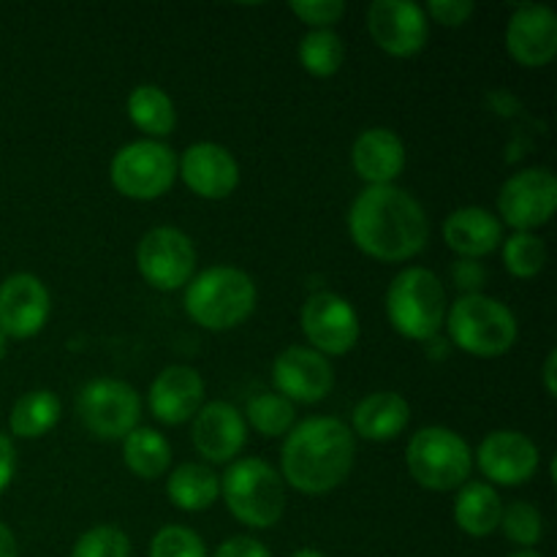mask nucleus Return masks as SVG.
<instances>
[{
	"label": "nucleus",
	"instance_id": "nucleus-32",
	"mask_svg": "<svg viewBox=\"0 0 557 557\" xmlns=\"http://www.w3.org/2000/svg\"><path fill=\"white\" fill-rule=\"evenodd\" d=\"M498 528H504L506 539L515 542L517 547L533 549L544 536V517L536 506L525 504V500H515V504L504 506Z\"/></svg>",
	"mask_w": 557,
	"mask_h": 557
},
{
	"label": "nucleus",
	"instance_id": "nucleus-44",
	"mask_svg": "<svg viewBox=\"0 0 557 557\" xmlns=\"http://www.w3.org/2000/svg\"><path fill=\"white\" fill-rule=\"evenodd\" d=\"M509 557H542L536 553V549H520V553H515V555H509Z\"/></svg>",
	"mask_w": 557,
	"mask_h": 557
},
{
	"label": "nucleus",
	"instance_id": "nucleus-8",
	"mask_svg": "<svg viewBox=\"0 0 557 557\" xmlns=\"http://www.w3.org/2000/svg\"><path fill=\"white\" fill-rule=\"evenodd\" d=\"M109 177L114 188L128 199L152 201L166 194L177 180V156L163 141H131L114 152Z\"/></svg>",
	"mask_w": 557,
	"mask_h": 557
},
{
	"label": "nucleus",
	"instance_id": "nucleus-26",
	"mask_svg": "<svg viewBox=\"0 0 557 557\" xmlns=\"http://www.w3.org/2000/svg\"><path fill=\"white\" fill-rule=\"evenodd\" d=\"M60 400L54 392L49 389H33L22 395L20 400L11 406L9 413V430L16 438H41L47 435L54 424L60 422Z\"/></svg>",
	"mask_w": 557,
	"mask_h": 557
},
{
	"label": "nucleus",
	"instance_id": "nucleus-36",
	"mask_svg": "<svg viewBox=\"0 0 557 557\" xmlns=\"http://www.w3.org/2000/svg\"><path fill=\"white\" fill-rule=\"evenodd\" d=\"M473 11H476V5L471 0H433V3H428L424 14H430L444 27H462L471 20Z\"/></svg>",
	"mask_w": 557,
	"mask_h": 557
},
{
	"label": "nucleus",
	"instance_id": "nucleus-25",
	"mask_svg": "<svg viewBox=\"0 0 557 557\" xmlns=\"http://www.w3.org/2000/svg\"><path fill=\"white\" fill-rule=\"evenodd\" d=\"M166 495L180 511H205L221 495V476L201 462H183L169 473Z\"/></svg>",
	"mask_w": 557,
	"mask_h": 557
},
{
	"label": "nucleus",
	"instance_id": "nucleus-1",
	"mask_svg": "<svg viewBox=\"0 0 557 557\" xmlns=\"http://www.w3.org/2000/svg\"><path fill=\"white\" fill-rule=\"evenodd\" d=\"M348 234L370 259L400 264L428 248L430 221L408 190L397 185H370L348 210Z\"/></svg>",
	"mask_w": 557,
	"mask_h": 557
},
{
	"label": "nucleus",
	"instance_id": "nucleus-4",
	"mask_svg": "<svg viewBox=\"0 0 557 557\" xmlns=\"http://www.w3.org/2000/svg\"><path fill=\"white\" fill-rule=\"evenodd\" d=\"M221 495L228 515L256 531L277 525L286 511V487L281 473L261 457L234 460L221 476Z\"/></svg>",
	"mask_w": 557,
	"mask_h": 557
},
{
	"label": "nucleus",
	"instance_id": "nucleus-19",
	"mask_svg": "<svg viewBox=\"0 0 557 557\" xmlns=\"http://www.w3.org/2000/svg\"><path fill=\"white\" fill-rule=\"evenodd\" d=\"M190 438L205 460L221 466V462H234V457L243 451L248 441V424L232 403L212 400L205 403L194 417Z\"/></svg>",
	"mask_w": 557,
	"mask_h": 557
},
{
	"label": "nucleus",
	"instance_id": "nucleus-3",
	"mask_svg": "<svg viewBox=\"0 0 557 557\" xmlns=\"http://www.w3.org/2000/svg\"><path fill=\"white\" fill-rule=\"evenodd\" d=\"M253 277L237 267H210L190 277L185 288V313L207 332H228L245 324L256 310Z\"/></svg>",
	"mask_w": 557,
	"mask_h": 557
},
{
	"label": "nucleus",
	"instance_id": "nucleus-2",
	"mask_svg": "<svg viewBox=\"0 0 557 557\" xmlns=\"http://www.w3.org/2000/svg\"><path fill=\"white\" fill-rule=\"evenodd\" d=\"M357 457L351 428L335 417H313L294 424L281 451L283 482L297 493L324 495L348 479Z\"/></svg>",
	"mask_w": 557,
	"mask_h": 557
},
{
	"label": "nucleus",
	"instance_id": "nucleus-38",
	"mask_svg": "<svg viewBox=\"0 0 557 557\" xmlns=\"http://www.w3.org/2000/svg\"><path fill=\"white\" fill-rule=\"evenodd\" d=\"M451 277H455V286L466 294H479V288L484 286V267L479 261L462 259L451 270Z\"/></svg>",
	"mask_w": 557,
	"mask_h": 557
},
{
	"label": "nucleus",
	"instance_id": "nucleus-17",
	"mask_svg": "<svg viewBox=\"0 0 557 557\" xmlns=\"http://www.w3.org/2000/svg\"><path fill=\"white\" fill-rule=\"evenodd\" d=\"M506 52L525 69H544L557 54V16L547 5H517L506 25Z\"/></svg>",
	"mask_w": 557,
	"mask_h": 557
},
{
	"label": "nucleus",
	"instance_id": "nucleus-6",
	"mask_svg": "<svg viewBox=\"0 0 557 557\" xmlns=\"http://www.w3.org/2000/svg\"><path fill=\"white\" fill-rule=\"evenodd\" d=\"M446 288L435 272L424 267H406L386 292V315L397 335L428 343L441 335L446 324Z\"/></svg>",
	"mask_w": 557,
	"mask_h": 557
},
{
	"label": "nucleus",
	"instance_id": "nucleus-28",
	"mask_svg": "<svg viewBox=\"0 0 557 557\" xmlns=\"http://www.w3.org/2000/svg\"><path fill=\"white\" fill-rule=\"evenodd\" d=\"M123 460L139 479H158L172 466V446L158 430L136 428L123 438Z\"/></svg>",
	"mask_w": 557,
	"mask_h": 557
},
{
	"label": "nucleus",
	"instance_id": "nucleus-24",
	"mask_svg": "<svg viewBox=\"0 0 557 557\" xmlns=\"http://www.w3.org/2000/svg\"><path fill=\"white\" fill-rule=\"evenodd\" d=\"M504 504L487 482H466L455 498V522L462 533L473 539H484L498 531Z\"/></svg>",
	"mask_w": 557,
	"mask_h": 557
},
{
	"label": "nucleus",
	"instance_id": "nucleus-12",
	"mask_svg": "<svg viewBox=\"0 0 557 557\" xmlns=\"http://www.w3.org/2000/svg\"><path fill=\"white\" fill-rule=\"evenodd\" d=\"M302 332L321 357H343L359 341V315L346 297L319 292L302 305Z\"/></svg>",
	"mask_w": 557,
	"mask_h": 557
},
{
	"label": "nucleus",
	"instance_id": "nucleus-20",
	"mask_svg": "<svg viewBox=\"0 0 557 557\" xmlns=\"http://www.w3.org/2000/svg\"><path fill=\"white\" fill-rule=\"evenodd\" d=\"M147 406L161 424H185L205 406V379L188 364H172L156 375L147 392Z\"/></svg>",
	"mask_w": 557,
	"mask_h": 557
},
{
	"label": "nucleus",
	"instance_id": "nucleus-22",
	"mask_svg": "<svg viewBox=\"0 0 557 557\" xmlns=\"http://www.w3.org/2000/svg\"><path fill=\"white\" fill-rule=\"evenodd\" d=\"M444 243L462 259H484L504 243V226L484 207H460L444 221Z\"/></svg>",
	"mask_w": 557,
	"mask_h": 557
},
{
	"label": "nucleus",
	"instance_id": "nucleus-18",
	"mask_svg": "<svg viewBox=\"0 0 557 557\" xmlns=\"http://www.w3.org/2000/svg\"><path fill=\"white\" fill-rule=\"evenodd\" d=\"M177 174L196 196L221 201L239 185V166L232 152L215 141H196L177 158Z\"/></svg>",
	"mask_w": 557,
	"mask_h": 557
},
{
	"label": "nucleus",
	"instance_id": "nucleus-14",
	"mask_svg": "<svg viewBox=\"0 0 557 557\" xmlns=\"http://www.w3.org/2000/svg\"><path fill=\"white\" fill-rule=\"evenodd\" d=\"M272 381H275L277 395L292 403H313L324 400L335 386V370L330 359L319 351L305 346H288L272 362Z\"/></svg>",
	"mask_w": 557,
	"mask_h": 557
},
{
	"label": "nucleus",
	"instance_id": "nucleus-34",
	"mask_svg": "<svg viewBox=\"0 0 557 557\" xmlns=\"http://www.w3.org/2000/svg\"><path fill=\"white\" fill-rule=\"evenodd\" d=\"M150 557H210L196 531L183 525H166L152 536Z\"/></svg>",
	"mask_w": 557,
	"mask_h": 557
},
{
	"label": "nucleus",
	"instance_id": "nucleus-42",
	"mask_svg": "<svg viewBox=\"0 0 557 557\" xmlns=\"http://www.w3.org/2000/svg\"><path fill=\"white\" fill-rule=\"evenodd\" d=\"M292 557H326V555L319 553V549H313V547H305V549H297Z\"/></svg>",
	"mask_w": 557,
	"mask_h": 557
},
{
	"label": "nucleus",
	"instance_id": "nucleus-29",
	"mask_svg": "<svg viewBox=\"0 0 557 557\" xmlns=\"http://www.w3.org/2000/svg\"><path fill=\"white\" fill-rule=\"evenodd\" d=\"M346 60V44L335 30H310L299 41V63L310 76L330 79Z\"/></svg>",
	"mask_w": 557,
	"mask_h": 557
},
{
	"label": "nucleus",
	"instance_id": "nucleus-11",
	"mask_svg": "<svg viewBox=\"0 0 557 557\" xmlns=\"http://www.w3.org/2000/svg\"><path fill=\"white\" fill-rule=\"evenodd\" d=\"M557 207V177L549 169L531 166L504 183L498 194V212L515 232H531L547 226Z\"/></svg>",
	"mask_w": 557,
	"mask_h": 557
},
{
	"label": "nucleus",
	"instance_id": "nucleus-5",
	"mask_svg": "<svg viewBox=\"0 0 557 557\" xmlns=\"http://www.w3.org/2000/svg\"><path fill=\"white\" fill-rule=\"evenodd\" d=\"M444 326H449L451 343L460 351L479 359L504 357L520 337V326L509 305L487 294H462L446 310Z\"/></svg>",
	"mask_w": 557,
	"mask_h": 557
},
{
	"label": "nucleus",
	"instance_id": "nucleus-27",
	"mask_svg": "<svg viewBox=\"0 0 557 557\" xmlns=\"http://www.w3.org/2000/svg\"><path fill=\"white\" fill-rule=\"evenodd\" d=\"M128 117L139 131L152 139L169 136L177 125V112L166 92L158 85H139L128 96Z\"/></svg>",
	"mask_w": 557,
	"mask_h": 557
},
{
	"label": "nucleus",
	"instance_id": "nucleus-33",
	"mask_svg": "<svg viewBox=\"0 0 557 557\" xmlns=\"http://www.w3.org/2000/svg\"><path fill=\"white\" fill-rule=\"evenodd\" d=\"M71 557H131V539L114 525H96L76 539Z\"/></svg>",
	"mask_w": 557,
	"mask_h": 557
},
{
	"label": "nucleus",
	"instance_id": "nucleus-9",
	"mask_svg": "<svg viewBox=\"0 0 557 557\" xmlns=\"http://www.w3.org/2000/svg\"><path fill=\"white\" fill-rule=\"evenodd\" d=\"M76 417L92 438L123 441L139 428L141 397L131 384L117 379H96L82 386Z\"/></svg>",
	"mask_w": 557,
	"mask_h": 557
},
{
	"label": "nucleus",
	"instance_id": "nucleus-21",
	"mask_svg": "<svg viewBox=\"0 0 557 557\" xmlns=\"http://www.w3.org/2000/svg\"><path fill=\"white\" fill-rule=\"evenodd\" d=\"M351 163L364 183L392 185L406 166V145L395 131L368 128L354 141Z\"/></svg>",
	"mask_w": 557,
	"mask_h": 557
},
{
	"label": "nucleus",
	"instance_id": "nucleus-7",
	"mask_svg": "<svg viewBox=\"0 0 557 557\" xmlns=\"http://www.w3.org/2000/svg\"><path fill=\"white\" fill-rule=\"evenodd\" d=\"M406 466L419 487L449 493L471 479L473 455L468 441L455 430L424 428L408 441Z\"/></svg>",
	"mask_w": 557,
	"mask_h": 557
},
{
	"label": "nucleus",
	"instance_id": "nucleus-10",
	"mask_svg": "<svg viewBox=\"0 0 557 557\" xmlns=\"http://www.w3.org/2000/svg\"><path fill=\"white\" fill-rule=\"evenodd\" d=\"M136 270L158 292H177L194 277V243L188 234L174 226L150 228L136 245Z\"/></svg>",
	"mask_w": 557,
	"mask_h": 557
},
{
	"label": "nucleus",
	"instance_id": "nucleus-40",
	"mask_svg": "<svg viewBox=\"0 0 557 557\" xmlns=\"http://www.w3.org/2000/svg\"><path fill=\"white\" fill-rule=\"evenodd\" d=\"M555 373H557V351H549L547 354V362H544L542 368V375H544V389H547L549 397L557 395V381H555Z\"/></svg>",
	"mask_w": 557,
	"mask_h": 557
},
{
	"label": "nucleus",
	"instance_id": "nucleus-13",
	"mask_svg": "<svg viewBox=\"0 0 557 557\" xmlns=\"http://www.w3.org/2000/svg\"><path fill=\"white\" fill-rule=\"evenodd\" d=\"M368 30L392 58H413L430 38L428 14L411 0H375L368 9Z\"/></svg>",
	"mask_w": 557,
	"mask_h": 557
},
{
	"label": "nucleus",
	"instance_id": "nucleus-39",
	"mask_svg": "<svg viewBox=\"0 0 557 557\" xmlns=\"http://www.w3.org/2000/svg\"><path fill=\"white\" fill-rule=\"evenodd\" d=\"M14 471H16L14 441H11L5 433H0V495L9 490L11 479H14Z\"/></svg>",
	"mask_w": 557,
	"mask_h": 557
},
{
	"label": "nucleus",
	"instance_id": "nucleus-43",
	"mask_svg": "<svg viewBox=\"0 0 557 557\" xmlns=\"http://www.w3.org/2000/svg\"><path fill=\"white\" fill-rule=\"evenodd\" d=\"M5 351H9V337H5L3 332H0V359L5 357Z\"/></svg>",
	"mask_w": 557,
	"mask_h": 557
},
{
	"label": "nucleus",
	"instance_id": "nucleus-35",
	"mask_svg": "<svg viewBox=\"0 0 557 557\" xmlns=\"http://www.w3.org/2000/svg\"><path fill=\"white\" fill-rule=\"evenodd\" d=\"M288 9L305 25L313 27V30H330L346 14V3L343 0H305V3H288Z\"/></svg>",
	"mask_w": 557,
	"mask_h": 557
},
{
	"label": "nucleus",
	"instance_id": "nucleus-31",
	"mask_svg": "<svg viewBox=\"0 0 557 557\" xmlns=\"http://www.w3.org/2000/svg\"><path fill=\"white\" fill-rule=\"evenodd\" d=\"M504 264L509 275L531 281L547 267V245L539 234L515 232L504 243Z\"/></svg>",
	"mask_w": 557,
	"mask_h": 557
},
{
	"label": "nucleus",
	"instance_id": "nucleus-37",
	"mask_svg": "<svg viewBox=\"0 0 557 557\" xmlns=\"http://www.w3.org/2000/svg\"><path fill=\"white\" fill-rule=\"evenodd\" d=\"M212 557H272L270 549L261 542H256L253 536H232L215 549Z\"/></svg>",
	"mask_w": 557,
	"mask_h": 557
},
{
	"label": "nucleus",
	"instance_id": "nucleus-15",
	"mask_svg": "<svg viewBox=\"0 0 557 557\" xmlns=\"http://www.w3.org/2000/svg\"><path fill=\"white\" fill-rule=\"evenodd\" d=\"M52 299L30 272H14L0 283V332L14 341L36 337L47 326Z\"/></svg>",
	"mask_w": 557,
	"mask_h": 557
},
{
	"label": "nucleus",
	"instance_id": "nucleus-23",
	"mask_svg": "<svg viewBox=\"0 0 557 557\" xmlns=\"http://www.w3.org/2000/svg\"><path fill=\"white\" fill-rule=\"evenodd\" d=\"M411 422V406L397 392H373V395L362 397L351 413V433L354 438L373 441V444H384V441H395L403 430Z\"/></svg>",
	"mask_w": 557,
	"mask_h": 557
},
{
	"label": "nucleus",
	"instance_id": "nucleus-30",
	"mask_svg": "<svg viewBox=\"0 0 557 557\" xmlns=\"http://www.w3.org/2000/svg\"><path fill=\"white\" fill-rule=\"evenodd\" d=\"M245 417L253 424V430L264 438H281V435L292 433V428L297 424V411H294V403L286 400L277 392H261L245 408Z\"/></svg>",
	"mask_w": 557,
	"mask_h": 557
},
{
	"label": "nucleus",
	"instance_id": "nucleus-41",
	"mask_svg": "<svg viewBox=\"0 0 557 557\" xmlns=\"http://www.w3.org/2000/svg\"><path fill=\"white\" fill-rule=\"evenodd\" d=\"M0 557H16V539L5 522H0Z\"/></svg>",
	"mask_w": 557,
	"mask_h": 557
},
{
	"label": "nucleus",
	"instance_id": "nucleus-16",
	"mask_svg": "<svg viewBox=\"0 0 557 557\" xmlns=\"http://www.w3.org/2000/svg\"><path fill=\"white\" fill-rule=\"evenodd\" d=\"M542 451L520 430H495L479 444L476 462L484 476L500 487H517L536 476Z\"/></svg>",
	"mask_w": 557,
	"mask_h": 557
}]
</instances>
